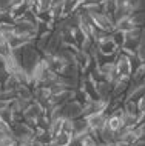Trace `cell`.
Masks as SVG:
<instances>
[{
	"label": "cell",
	"instance_id": "cell-5",
	"mask_svg": "<svg viewBox=\"0 0 145 146\" xmlns=\"http://www.w3.org/2000/svg\"><path fill=\"white\" fill-rule=\"evenodd\" d=\"M136 108H138V112L139 114H144L145 112V94H142V96L136 100Z\"/></svg>",
	"mask_w": 145,
	"mask_h": 146
},
{
	"label": "cell",
	"instance_id": "cell-2",
	"mask_svg": "<svg viewBox=\"0 0 145 146\" xmlns=\"http://www.w3.org/2000/svg\"><path fill=\"white\" fill-rule=\"evenodd\" d=\"M107 117L108 115H105V112H94L90 114V115H85L84 118L91 132H100L104 129L105 123H107Z\"/></svg>",
	"mask_w": 145,
	"mask_h": 146
},
{
	"label": "cell",
	"instance_id": "cell-6",
	"mask_svg": "<svg viewBox=\"0 0 145 146\" xmlns=\"http://www.w3.org/2000/svg\"><path fill=\"white\" fill-rule=\"evenodd\" d=\"M3 91V82H0V92Z\"/></svg>",
	"mask_w": 145,
	"mask_h": 146
},
{
	"label": "cell",
	"instance_id": "cell-3",
	"mask_svg": "<svg viewBox=\"0 0 145 146\" xmlns=\"http://www.w3.org/2000/svg\"><path fill=\"white\" fill-rule=\"evenodd\" d=\"M73 134H68V132H63L60 131V134L53 140V146H69L73 141Z\"/></svg>",
	"mask_w": 145,
	"mask_h": 146
},
{
	"label": "cell",
	"instance_id": "cell-4",
	"mask_svg": "<svg viewBox=\"0 0 145 146\" xmlns=\"http://www.w3.org/2000/svg\"><path fill=\"white\" fill-rule=\"evenodd\" d=\"M37 5L40 11H51L53 8V0H37Z\"/></svg>",
	"mask_w": 145,
	"mask_h": 146
},
{
	"label": "cell",
	"instance_id": "cell-1",
	"mask_svg": "<svg viewBox=\"0 0 145 146\" xmlns=\"http://www.w3.org/2000/svg\"><path fill=\"white\" fill-rule=\"evenodd\" d=\"M116 74H117V80L122 82H130L131 74H133V63L131 57L127 56L125 52L120 51V54L116 58Z\"/></svg>",
	"mask_w": 145,
	"mask_h": 146
}]
</instances>
